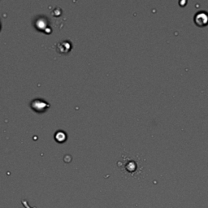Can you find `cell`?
<instances>
[{
  "mask_svg": "<svg viewBox=\"0 0 208 208\" xmlns=\"http://www.w3.org/2000/svg\"><path fill=\"white\" fill-rule=\"evenodd\" d=\"M195 22L199 26H204L207 24L208 17L204 12H199L195 16Z\"/></svg>",
  "mask_w": 208,
  "mask_h": 208,
  "instance_id": "1",
  "label": "cell"
},
{
  "mask_svg": "<svg viewBox=\"0 0 208 208\" xmlns=\"http://www.w3.org/2000/svg\"><path fill=\"white\" fill-rule=\"evenodd\" d=\"M21 203H22V205L24 206V208H36L35 206H30L29 205H28V202H27L26 200H22L21 201Z\"/></svg>",
  "mask_w": 208,
  "mask_h": 208,
  "instance_id": "2",
  "label": "cell"
}]
</instances>
